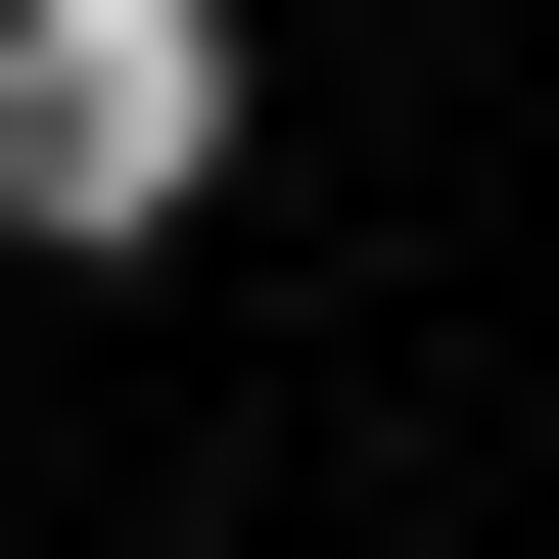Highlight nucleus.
Here are the masks:
<instances>
[{
    "label": "nucleus",
    "mask_w": 559,
    "mask_h": 559,
    "mask_svg": "<svg viewBox=\"0 0 559 559\" xmlns=\"http://www.w3.org/2000/svg\"><path fill=\"white\" fill-rule=\"evenodd\" d=\"M234 187V0H0V234H187Z\"/></svg>",
    "instance_id": "obj_1"
}]
</instances>
